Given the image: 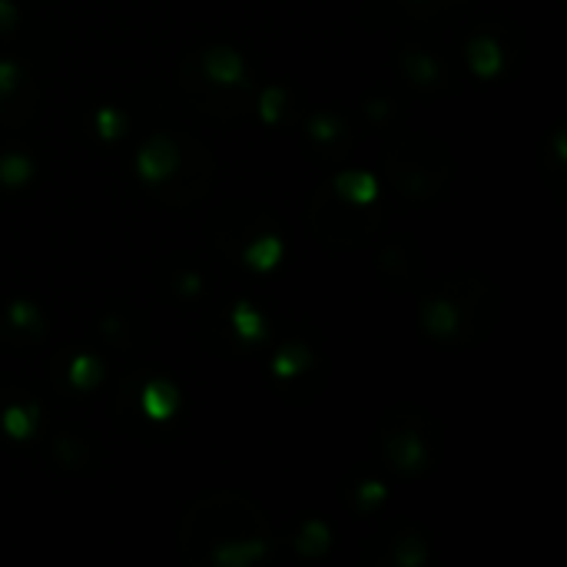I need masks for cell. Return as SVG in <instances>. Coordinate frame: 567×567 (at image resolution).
Here are the masks:
<instances>
[{"label": "cell", "mask_w": 567, "mask_h": 567, "mask_svg": "<svg viewBox=\"0 0 567 567\" xmlns=\"http://www.w3.org/2000/svg\"><path fill=\"white\" fill-rule=\"evenodd\" d=\"M176 405H180V395L170 382H149L143 388V412L153 421H166L176 412Z\"/></svg>", "instance_id": "3"}, {"label": "cell", "mask_w": 567, "mask_h": 567, "mask_svg": "<svg viewBox=\"0 0 567 567\" xmlns=\"http://www.w3.org/2000/svg\"><path fill=\"white\" fill-rule=\"evenodd\" d=\"M305 366H309V352H305L303 345H285L273 362L275 376H283V378H293L295 372H303Z\"/></svg>", "instance_id": "12"}, {"label": "cell", "mask_w": 567, "mask_h": 567, "mask_svg": "<svg viewBox=\"0 0 567 567\" xmlns=\"http://www.w3.org/2000/svg\"><path fill=\"white\" fill-rule=\"evenodd\" d=\"M14 20H17V10H14V4H10V0H0V30L14 27Z\"/></svg>", "instance_id": "23"}, {"label": "cell", "mask_w": 567, "mask_h": 567, "mask_svg": "<svg viewBox=\"0 0 567 567\" xmlns=\"http://www.w3.org/2000/svg\"><path fill=\"white\" fill-rule=\"evenodd\" d=\"M30 173H34V166H30L27 156H17V153L0 156V183L20 186V183H27Z\"/></svg>", "instance_id": "11"}, {"label": "cell", "mask_w": 567, "mask_h": 567, "mask_svg": "<svg viewBox=\"0 0 567 567\" xmlns=\"http://www.w3.org/2000/svg\"><path fill=\"white\" fill-rule=\"evenodd\" d=\"M14 83H17V67H14V64H0V97L14 90Z\"/></svg>", "instance_id": "21"}, {"label": "cell", "mask_w": 567, "mask_h": 567, "mask_svg": "<svg viewBox=\"0 0 567 567\" xmlns=\"http://www.w3.org/2000/svg\"><path fill=\"white\" fill-rule=\"evenodd\" d=\"M312 137L322 139V143H332V139L339 137V123L332 117H315L312 119Z\"/></svg>", "instance_id": "20"}, {"label": "cell", "mask_w": 567, "mask_h": 567, "mask_svg": "<svg viewBox=\"0 0 567 567\" xmlns=\"http://www.w3.org/2000/svg\"><path fill=\"white\" fill-rule=\"evenodd\" d=\"M137 166H139V176H143L147 183H160V180H166V176L176 170L173 143H166V139H153L149 147L139 149Z\"/></svg>", "instance_id": "1"}, {"label": "cell", "mask_w": 567, "mask_h": 567, "mask_svg": "<svg viewBox=\"0 0 567 567\" xmlns=\"http://www.w3.org/2000/svg\"><path fill=\"white\" fill-rule=\"evenodd\" d=\"M202 67H206V74L216 83L242 80V57H239L236 50H229V46H212L210 54L202 57Z\"/></svg>", "instance_id": "2"}, {"label": "cell", "mask_w": 567, "mask_h": 567, "mask_svg": "<svg viewBox=\"0 0 567 567\" xmlns=\"http://www.w3.org/2000/svg\"><path fill=\"white\" fill-rule=\"evenodd\" d=\"M358 498H362V504L382 501V498H385V488H382V485H376V481H368V485L358 488Z\"/></svg>", "instance_id": "22"}, {"label": "cell", "mask_w": 567, "mask_h": 567, "mask_svg": "<svg viewBox=\"0 0 567 567\" xmlns=\"http://www.w3.org/2000/svg\"><path fill=\"white\" fill-rule=\"evenodd\" d=\"M263 554H265L263 541H249V544H222V548L216 551V561L226 567H246L256 558H263Z\"/></svg>", "instance_id": "8"}, {"label": "cell", "mask_w": 567, "mask_h": 567, "mask_svg": "<svg viewBox=\"0 0 567 567\" xmlns=\"http://www.w3.org/2000/svg\"><path fill=\"white\" fill-rule=\"evenodd\" d=\"M232 325H236V332L242 335V339L249 342H256L265 335V325L263 319H259V312L256 309H249V303H239L236 312H232Z\"/></svg>", "instance_id": "10"}, {"label": "cell", "mask_w": 567, "mask_h": 567, "mask_svg": "<svg viewBox=\"0 0 567 567\" xmlns=\"http://www.w3.org/2000/svg\"><path fill=\"white\" fill-rule=\"evenodd\" d=\"M183 289H186V293H196V289H200V279H192V275H190V279L183 283Z\"/></svg>", "instance_id": "24"}, {"label": "cell", "mask_w": 567, "mask_h": 567, "mask_svg": "<svg viewBox=\"0 0 567 567\" xmlns=\"http://www.w3.org/2000/svg\"><path fill=\"white\" fill-rule=\"evenodd\" d=\"M468 64H471V70H475L478 77H494L498 70H501V50H498V44H494L491 37H478L468 44Z\"/></svg>", "instance_id": "4"}, {"label": "cell", "mask_w": 567, "mask_h": 567, "mask_svg": "<svg viewBox=\"0 0 567 567\" xmlns=\"http://www.w3.org/2000/svg\"><path fill=\"white\" fill-rule=\"evenodd\" d=\"M455 325H458V312L451 303L435 299V303L425 305V329H428L431 335H451Z\"/></svg>", "instance_id": "6"}, {"label": "cell", "mask_w": 567, "mask_h": 567, "mask_svg": "<svg viewBox=\"0 0 567 567\" xmlns=\"http://www.w3.org/2000/svg\"><path fill=\"white\" fill-rule=\"evenodd\" d=\"M392 461L402 468V471H415V468H421V461H425L421 441L415 438V435H402V438L392 445Z\"/></svg>", "instance_id": "9"}, {"label": "cell", "mask_w": 567, "mask_h": 567, "mask_svg": "<svg viewBox=\"0 0 567 567\" xmlns=\"http://www.w3.org/2000/svg\"><path fill=\"white\" fill-rule=\"evenodd\" d=\"M100 362L90 356H77L74 366H70V382L77 385V388H93V385L100 382Z\"/></svg>", "instance_id": "14"}, {"label": "cell", "mask_w": 567, "mask_h": 567, "mask_svg": "<svg viewBox=\"0 0 567 567\" xmlns=\"http://www.w3.org/2000/svg\"><path fill=\"white\" fill-rule=\"evenodd\" d=\"M325 548H329V528L322 521H309L299 534V551L303 554H322Z\"/></svg>", "instance_id": "15"}, {"label": "cell", "mask_w": 567, "mask_h": 567, "mask_svg": "<svg viewBox=\"0 0 567 567\" xmlns=\"http://www.w3.org/2000/svg\"><path fill=\"white\" fill-rule=\"evenodd\" d=\"M405 70H408L412 77H418V80H431V77L438 74L435 60H431V57H421V54H408V57H405Z\"/></svg>", "instance_id": "18"}, {"label": "cell", "mask_w": 567, "mask_h": 567, "mask_svg": "<svg viewBox=\"0 0 567 567\" xmlns=\"http://www.w3.org/2000/svg\"><path fill=\"white\" fill-rule=\"evenodd\" d=\"M10 319H14V325H20V329H30V325H37L40 322V315L30 303H14L10 305Z\"/></svg>", "instance_id": "19"}, {"label": "cell", "mask_w": 567, "mask_h": 567, "mask_svg": "<svg viewBox=\"0 0 567 567\" xmlns=\"http://www.w3.org/2000/svg\"><path fill=\"white\" fill-rule=\"evenodd\" d=\"M283 259V242L275 236H263L256 239L253 246L246 249V263L256 265L259 273H269V269H275V263Z\"/></svg>", "instance_id": "7"}, {"label": "cell", "mask_w": 567, "mask_h": 567, "mask_svg": "<svg viewBox=\"0 0 567 567\" xmlns=\"http://www.w3.org/2000/svg\"><path fill=\"white\" fill-rule=\"evenodd\" d=\"M34 421H37V412L34 408H7L4 412V428L10 431V438H30L34 431Z\"/></svg>", "instance_id": "13"}, {"label": "cell", "mask_w": 567, "mask_h": 567, "mask_svg": "<svg viewBox=\"0 0 567 567\" xmlns=\"http://www.w3.org/2000/svg\"><path fill=\"white\" fill-rule=\"evenodd\" d=\"M335 190H339L342 200L348 202H372L378 196V183H376V176H368V173H342L339 180H335Z\"/></svg>", "instance_id": "5"}, {"label": "cell", "mask_w": 567, "mask_h": 567, "mask_svg": "<svg viewBox=\"0 0 567 567\" xmlns=\"http://www.w3.org/2000/svg\"><path fill=\"white\" fill-rule=\"evenodd\" d=\"M283 100H285V93L275 90V87H269V90L263 93V100H259V113H263L265 123H275V119L283 117Z\"/></svg>", "instance_id": "16"}, {"label": "cell", "mask_w": 567, "mask_h": 567, "mask_svg": "<svg viewBox=\"0 0 567 567\" xmlns=\"http://www.w3.org/2000/svg\"><path fill=\"white\" fill-rule=\"evenodd\" d=\"M97 133L103 139H117L123 133V117L117 110H100L97 113Z\"/></svg>", "instance_id": "17"}]
</instances>
